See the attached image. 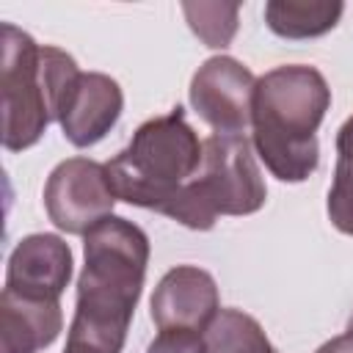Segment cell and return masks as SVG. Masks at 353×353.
Returning a JSON list of instances; mask_svg holds the SVG:
<instances>
[{
	"label": "cell",
	"instance_id": "cell-1",
	"mask_svg": "<svg viewBox=\"0 0 353 353\" xmlns=\"http://www.w3.org/2000/svg\"><path fill=\"white\" fill-rule=\"evenodd\" d=\"M85 265L63 353H121L149 265V237L127 218L110 215L83 243Z\"/></svg>",
	"mask_w": 353,
	"mask_h": 353
},
{
	"label": "cell",
	"instance_id": "cell-2",
	"mask_svg": "<svg viewBox=\"0 0 353 353\" xmlns=\"http://www.w3.org/2000/svg\"><path fill=\"white\" fill-rule=\"evenodd\" d=\"M331 108V88L314 66L287 63L265 72L254 88L251 143L281 182H303L320 163L317 127Z\"/></svg>",
	"mask_w": 353,
	"mask_h": 353
},
{
	"label": "cell",
	"instance_id": "cell-3",
	"mask_svg": "<svg viewBox=\"0 0 353 353\" xmlns=\"http://www.w3.org/2000/svg\"><path fill=\"white\" fill-rule=\"evenodd\" d=\"M201 157L204 141H199L185 110L176 105L168 113L143 121L132 132L130 143L105 163V168L119 201L174 218Z\"/></svg>",
	"mask_w": 353,
	"mask_h": 353
},
{
	"label": "cell",
	"instance_id": "cell-4",
	"mask_svg": "<svg viewBox=\"0 0 353 353\" xmlns=\"http://www.w3.org/2000/svg\"><path fill=\"white\" fill-rule=\"evenodd\" d=\"M3 146L8 152L30 149L58 121L61 99L69 83L80 74L74 58L52 44L36 39L11 22H3Z\"/></svg>",
	"mask_w": 353,
	"mask_h": 353
},
{
	"label": "cell",
	"instance_id": "cell-5",
	"mask_svg": "<svg viewBox=\"0 0 353 353\" xmlns=\"http://www.w3.org/2000/svg\"><path fill=\"white\" fill-rule=\"evenodd\" d=\"M268 196L265 179L245 135H218L204 141V157L188 182L171 221L207 232L218 215H251L262 210Z\"/></svg>",
	"mask_w": 353,
	"mask_h": 353
},
{
	"label": "cell",
	"instance_id": "cell-6",
	"mask_svg": "<svg viewBox=\"0 0 353 353\" xmlns=\"http://www.w3.org/2000/svg\"><path fill=\"white\" fill-rule=\"evenodd\" d=\"M116 193L108 168L88 157H69L52 168L44 185V210L66 234H88L97 223L113 215Z\"/></svg>",
	"mask_w": 353,
	"mask_h": 353
},
{
	"label": "cell",
	"instance_id": "cell-7",
	"mask_svg": "<svg viewBox=\"0 0 353 353\" xmlns=\"http://www.w3.org/2000/svg\"><path fill=\"white\" fill-rule=\"evenodd\" d=\"M256 77L229 55L207 58L190 80V105L218 135H243L251 124Z\"/></svg>",
	"mask_w": 353,
	"mask_h": 353
},
{
	"label": "cell",
	"instance_id": "cell-8",
	"mask_svg": "<svg viewBox=\"0 0 353 353\" xmlns=\"http://www.w3.org/2000/svg\"><path fill=\"white\" fill-rule=\"evenodd\" d=\"M221 312L215 279L196 265L171 268L154 287L149 301V317L160 331L182 328L204 334Z\"/></svg>",
	"mask_w": 353,
	"mask_h": 353
},
{
	"label": "cell",
	"instance_id": "cell-9",
	"mask_svg": "<svg viewBox=\"0 0 353 353\" xmlns=\"http://www.w3.org/2000/svg\"><path fill=\"white\" fill-rule=\"evenodd\" d=\"M124 108V94L121 85L102 72H80L58 108V124L63 130V138L77 146H94L99 143L113 124L119 121Z\"/></svg>",
	"mask_w": 353,
	"mask_h": 353
},
{
	"label": "cell",
	"instance_id": "cell-10",
	"mask_svg": "<svg viewBox=\"0 0 353 353\" xmlns=\"http://www.w3.org/2000/svg\"><path fill=\"white\" fill-rule=\"evenodd\" d=\"M69 279L72 248L58 234H28L14 245L8 256L6 290L17 295L58 301Z\"/></svg>",
	"mask_w": 353,
	"mask_h": 353
},
{
	"label": "cell",
	"instance_id": "cell-11",
	"mask_svg": "<svg viewBox=\"0 0 353 353\" xmlns=\"http://www.w3.org/2000/svg\"><path fill=\"white\" fill-rule=\"evenodd\" d=\"M63 328L58 301L25 298L11 290L0 295V353H39Z\"/></svg>",
	"mask_w": 353,
	"mask_h": 353
},
{
	"label": "cell",
	"instance_id": "cell-12",
	"mask_svg": "<svg viewBox=\"0 0 353 353\" xmlns=\"http://www.w3.org/2000/svg\"><path fill=\"white\" fill-rule=\"evenodd\" d=\"M342 11H345L342 3L270 0L265 6V22L281 39H314V36L334 30Z\"/></svg>",
	"mask_w": 353,
	"mask_h": 353
},
{
	"label": "cell",
	"instance_id": "cell-13",
	"mask_svg": "<svg viewBox=\"0 0 353 353\" xmlns=\"http://www.w3.org/2000/svg\"><path fill=\"white\" fill-rule=\"evenodd\" d=\"M207 353H276L262 325L243 309H221L204 331Z\"/></svg>",
	"mask_w": 353,
	"mask_h": 353
},
{
	"label": "cell",
	"instance_id": "cell-14",
	"mask_svg": "<svg viewBox=\"0 0 353 353\" xmlns=\"http://www.w3.org/2000/svg\"><path fill=\"white\" fill-rule=\"evenodd\" d=\"M325 210L331 223L353 237V116H347L336 132V168Z\"/></svg>",
	"mask_w": 353,
	"mask_h": 353
},
{
	"label": "cell",
	"instance_id": "cell-15",
	"mask_svg": "<svg viewBox=\"0 0 353 353\" xmlns=\"http://www.w3.org/2000/svg\"><path fill=\"white\" fill-rule=\"evenodd\" d=\"M182 14L190 25V30L215 50H223L232 44L237 33V3H182Z\"/></svg>",
	"mask_w": 353,
	"mask_h": 353
},
{
	"label": "cell",
	"instance_id": "cell-16",
	"mask_svg": "<svg viewBox=\"0 0 353 353\" xmlns=\"http://www.w3.org/2000/svg\"><path fill=\"white\" fill-rule=\"evenodd\" d=\"M146 353H207V345H204V334L168 328L149 342Z\"/></svg>",
	"mask_w": 353,
	"mask_h": 353
},
{
	"label": "cell",
	"instance_id": "cell-17",
	"mask_svg": "<svg viewBox=\"0 0 353 353\" xmlns=\"http://www.w3.org/2000/svg\"><path fill=\"white\" fill-rule=\"evenodd\" d=\"M314 353H353V331H345V334L323 342Z\"/></svg>",
	"mask_w": 353,
	"mask_h": 353
},
{
	"label": "cell",
	"instance_id": "cell-18",
	"mask_svg": "<svg viewBox=\"0 0 353 353\" xmlns=\"http://www.w3.org/2000/svg\"><path fill=\"white\" fill-rule=\"evenodd\" d=\"M347 331H353V314H350V320H347Z\"/></svg>",
	"mask_w": 353,
	"mask_h": 353
}]
</instances>
